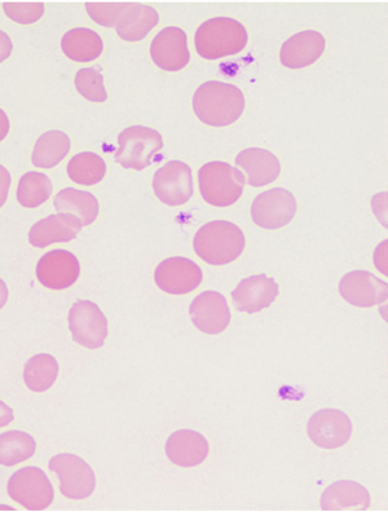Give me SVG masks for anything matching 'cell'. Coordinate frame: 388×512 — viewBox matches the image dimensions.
<instances>
[{"instance_id":"obj_1","label":"cell","mask_w":388,"mask_h":512,"mask_svg":"<svg viewBox=\"0 0 388 512\" xmlns=\"http://www.w3.org/2000/svg\"><path fill=\"white\" fill-rule=\"evenodd\" d=\"M193 110L205 125L226 127L244 113L245 96L240 88L228 83L207 82L194 92Z\"/></svg>"},{"instance_id":"obj_2","label":"cell","mask_w":388,"mask_h":512,"mask_svg":"<svg viewBox=\"0 0 388 512\" xmlns=\"http://www.w3.org/2000/svg\"><path fill=\"white\" fill-rule=\"evenodd\" d=\"M245 236L236 224L216 220L196 233L193 247L196 254L211 266L235 262L245 250Z\"/></svg>"},{"instance_id":"obj_3","label":"cell","mask_w":388,"mask_h":512,"mask_svg":"<svg viewBox=\"0 0 388 512\" xmlns=\"http://www.w3.org/2000/svg\"><path fill=\"white\" fill-rule=\"evenodd\" d=\"M248 39V32L240 22L228 17H216L197 29L194 43L198 55L206 60H219L240 54L245 50Z\"/></svg>"},{"instance_id":"obj_4","label":"cell","mask_w":388,"mask_h":512,"mask_svg":"<svg viewBox=\"0 0 388 512\" xmlns=\"http://www.w3.org/2000/svg\"><path fill=\"white\" fill-rule=\"evenodd\" d=\"M198 183L209 205L228 207L240 200L246 180L236 167L226 162H210L198 171Z\"/></svg>"},{"instance_id":"obj_5","label":"cell","mask_w":388,"mask_h":512,"mask_svg":"<svg viewBox=\"0 0 388 512\" xmlns=\"http://www.w3.org/2000/svg\"><path fill=\"white\" fill-rule=\"evenodd\" d=\"M116 161L125 169L144 170L163 148L160 132L144 126H132L121 132Z\"/></svg>"},{"instance_id":"obj_6","label":"cell","mask_w":388,"mask_h":512,"mask_svg":"<svg viewBox=\"0 0 388 512\" xmlns=\"http://www.w3.org/2000/svg\"><path fill=\"white\" fill-rule=\"evenodd\" d=\"M8 496L26 510L42 511L52 505L55 492L44 471L38 467H25L8 481Z\"/></svg>"},{"instance_id":"obj_7","label":"cell","mask_w":388,"mask_h":512,"mask_svg":"<svg viewBox=\"0 0 388 512\" xmlns=\"http://www.w3.org/2000/svg\"><path fill=\"white\" fill-rule=\"evenodd\" d=\"M60 480V491L70 500H83L95 491L94 470L82 458L74 454H59L48 463Z\"/></svg>"},{"instance_id":"obj_8","label":"cell","mask_w":388,"mask_h":512,"mask_svg":"<svg viewBox=\"0 0 388 512\" xmlns=\"http://www.w3.org/2000/svg\"><path fill=\"white\" fill-rule=\"evenodd\" d=\"M69 328L73 339L81 346L97 350L108 337V320L90 300H79L69 312Z\"/></svg>"},{"instance_id":"obj_9","label":"cell","mask_w":388,"mask_h":512,"mask_svg":"<svg viewBox=\"0 0 388 512\" xmlns=\"http://www.w3.org/2000/svg\"><path fill=\"white\" fill-rule=\"evenodd\" d=\"M297 210L294 194L286 189L273 188L255 198L251 218L260 228L280 229L294 219Z\"/></svg>"},{"instance_id":"obj_10","label":"cell","mask_w":388,"mask_h":512,"mask_svg":"<svg viewBox=\"0 0 388 512\" xmlns=\"http://www.w3.org/2000/svg\"><path fill=\"white\" fill-rule=\"evenodd\" d=\"M153 189L167 206H182L193 196L192 169L180 161L167 162L154 174Z\"/></svg>"},{"instance_id":"obj_11","label":"cell","mask_w":388,"mask_h":512,"mask_svg":"<svg viewBox=\"0 0 388 512\" xmlns=\"http://www.w3.org/2000/svg\"><path fill=\"white\" fill-rule=\"evenodd\" d=\"M313 444L323 449L343 447L351 439L352 422L338 409H323L313 414L307 426Z\"/></svg>"},{"instance_id":"obj_12","label":"cell","mask_w":388,"mask_h":512,"mask_svg":"<svg viewBox=\"0 0 388 512\" xmlns=\"http://www.w3.org/2000/svg\"><path fill=\"white\" fill-rule=\"evenodd\" d=\"M201 268L191 259L170 258L163 260L154 272L158 288L173 295L192 293L201 285Z\"/></svg>"},{"instance_id":"obj_13","label":"cell","mask_w":388,"mask_h":512,"mask_svg":"<svg viewBox=\"0 0 388 512\" xmlns=\"http://www.w3.org/2000/svg\"><path fill=\"white\" fill-rule=\"evenodd\" d=\"M339 293L352 306L370 308L386 302L388 285L373 273L354 271L342 278Z\"/></svg>"},{"instance_id":"obj_14","label":"cell","mask_w":388,"mask_h":512,"mask_svg":"<svg viewBox=\"0 0 388 512\" xmlns=\"http://www.w3.org/2000/svg\"><path fill=\"white\" fill-rule=\"evenodd\" d=\"M189 315L198 330L210 335L223 333L231 322L227 299L216 291L198 295L189 308Z\"/></svg>"},{"instance_id":"obj_15","label":"cell","mask_w":388,"mask_h":512,"mask_svg":"<svg viewBox=\"0 0 388 512\" xmlns=\"http://www.w3.org/2000/svg\"><path fill=\"white\" fill-rule=\"evenodd\" d=\"M81 266L72 253L65 250L50 251L43 255L37 266L39 282L51 290H64L76 284Z\"/></svg>"},{"instance_id":"obj_16","label":"cell","mask_w":388,"mask_h":512,"mask_svg":"<svg viewBox=\"0 0 388 512\" xmlns=\"http://www.w3.org/2000/svg\"><path fill=\"white\" fill-rule=\"evenodd\" d=\"M151 55L154 64L166 72H178L189 64L187 34L182 29L170 26L153 39Z\"/></svg>"},{"instance_id":"obj_17","label":"cell","mask_w":388,"mask_h":512,"mask_svg":"<svg viewBox=\"0 0 388 512\" xmlns=\"http://www.w3.org/2000/svg\"><path fill=\"white\" fill-rule=\"evenodd\" d=\"M279 297V285L266 275L251 276L242 280L232 293L236 310L258 313L270 307Z\"/></svg>"},{"instance_id":"obj_18","label":"cell","mask_w":388,"mask_h":512,"mask_svg":"<svg viewBox=\"0 0 388 512\" xmlns=\"http://www.w3.org/2000/svg\"><path fill=\"white\" fill-rule=\"evenodd\" d=\"M325 51V38L319 32L307 30L293 35L282 44L281 64L289 69H302L315 64Z\"/></svg>"},{"instance_id":"obj_19","label":"cell","mask_w":388,"mask_h":512,"mask_svg":"<svg viewBox=\"0 0 388 512\" xmlns=\"http://www.w3.org/2000/svg\"><path fill=\"white\" fill-rule=\"evenodd\" d=\"M160 22V15L152 7L138 3H122L116 21L119 37L127 42H139L147 37Z\"/></svg>"},{"instance_id":"obj_20","label":"cell","mask_w":388,"mask_h":512,"mask_svg":"<svg viewBox=\"0 0 388 512\" xmlns=\"http://www.w3.org/2000/svg\"><path fill=\"white\" fill-rule=\"evenodd\" d=\"M81 220L72 214L48 216L34 224L29 233V241L35 247H47L57 242H70L81 232Z\"/></svg>"},{"instance_id":"obj_21","label":"cell","mask_w":388,"mask_h":512,"mask_svg":"<svg viewBox=\"0 0 388 512\" xmlns=\"http://www.w3.org/2000/svg\"><path fill=\"white\" fill-rule=\"evenodd\" d=\"M170 461L180 467H196L209 456V443L204 435L192 430L174 432L166 443Z\"/></svg>"},{"instance_id":"obj_22","label":"cell","mask_w":388,"mask_h":512,"mask_svg":"<svg viewBox=\"0 0 388 512\" xmlns=\"http://www.w3.org/2000/svg\"><path fill=\"white\" fill-rule=\"evenodd\" d=\"M238 167L248 175L251 187L259 188L275 182L280 176L281 165L275 154L266 149L249 148L238 153Z\"/></svg>"},{"instance_id":"obj_23","label":"cell","mask_w":388,"mask_h":512,"mask_svg":"<svg viewBox=\"0 0 388 512\" xmlns=\"http://www.w3.org/2000/svg\"><path fill=\"white\" fill-rule=\"evenodd\" d=\"M370 494L359 483L351 480L337 481L325 489L321 496V509L324 511H367Z\"/></svg>"},{"instance_id":"obj_24","label":"cell","mask_w":388,"mask_h":512,"mask_svg":"<svg viewBox=\"0 0 388 512\" xmlns=\"http://www.w3.org/2000/svg\"><path fill=\"white\" fill-rule=\"evenodd\" d=\"M61 48L70 60L90 63L103 54L104 44L103 39L94 30L77 28L64 35Z\"/></svg>"},{"instance_id":"obj_25","label":"cell","mask_w":388,"mask_h":512,"mask_svg":"<svg viewBox=\"0 0 388 512\" xmlns=\"http://www.w3.org/2000/svg\"><path fill=\"white\" fill-rule=\"evenodd\" d=\"M55 209L59 213L77 216L83 227L95 222L99 215V203L94 194L77 191V189H63L55 197Z\"/></svg>"},{"instance_id":"obj_26","label":"cell","mask_w":388,"mask_h":512,"mask_svg":"<svg viewBox=\"0 0 388 512\" xmlns=\"http://www.w3.org/2000/svg\"><path fill=\"white\" fill-rule=\"evenodd\" d=\"M70 150L69 136L63 131H48L35 143L33 152L34 166L52 169L68 156Z\"/></svg>"},{"instance_id":"obj_27","label":"cell","mask_w":388,"mask_h":512,"mask_svg":"<svg viewBox=\"0 0 388 512\" xmlns=\"http://www.w3.org/2000/svg\"><path fill=\"white\" fill-rule=\"evenodd\" d=\"M59 375V364L54 356L41 353L26 363L24 379L29 390L44 392L50 390Z\"/></svg>"},{"instance_id":"obj_28","label":"cell","mask_w":388,"mask_h":512,"mask_svg":"<svg viewBox=\"0 0 388 512\" xmlns=\"http://www.w3.org/2000/svg\"><path fill=\"white\" fill-rule=\"evenodd\" d=\"M37 443L29 434L10 431L0 435V465L11 467L32 458Z\"/></svg>"},{"instance_id":"obj_29","label":"cell","mask_w":388,"mask_h":512,"mask_svg":"<svg viewBox=\"0 0 388 512\" xmlns=\"http://www.w3.org/2000/svg\"><path fill=\"white\" fill-rule=\"evenodd\" d=\"M107 165L103 158L95 153L77 154L68 165L69 178L79 185H95L104 179Z\"/></svg>"},{"instance_id":"obj_30","label":"cell","mask_w":388,"mask_h":512,"mask_svg":"<svg viewBox=\"0 0 388 512\" xmlns=\"http://www.w3.org/2000/svg\"><path fill=\"white\" fill-rule=\"evenodd\" d=\"M52 183L47 175L28 172L22 176L17 188V200L26 209H35L51 197Z\"/></svg>"},{"instance_id":"obj_31","label":"cell","mask_w":388,"mask_h":512,"mask_svg":"<svg viewBox=\"0 0 388 512\" xmlns=\"http://www.w3.org/2000/svg\"><path fill=\"white\" fill-rule=\"evenodd\" d=\"M76 87L79 94L92 103H104L108 99L103 74L97 68L79 70L76 75Z\"/></svg>"},{"instance_id":"obj_32","label":"cell","mask_w":388,"mask_h":512,"mask_svg":"<svg viewBox=\"0 0 388 512\" xmlns=\"http://www.w3.org/2000/svg\"><path fill=\"white\" fill-rule=\"evenodd\" d=\"M3 8L11 20L24 25L41 20L44 13L43 3H4Z\"/></svg>"},{"instance_id":"obj_33","label":"cell","mask_w":388,"mask_h":512,"mask_svg":"<svg viewBox=\"0 0 388 512\" xmlns=\"http://www.w3.org/2000/svg\"><path fill=\"white\" fill-rule=\"evenodd\" d=\"M122 3H87L86 8L91 19L99 25L114 28Z\"/></svg>"},{"instance_id":"obj_34","label":"cell","mask_w":388,"mask_h":512,"mask_svg":"<svg viewBox=\"0 0 388 512\" xmlns=\"http://www.w3.org/2000/svg\"><path fill=\"white\" fill-rule=\"evenodd\" d=\"M11 187V175L6 167L0 166V207L6 203Z\"/></svg>"},{"instance_id":"obj_35","label":"cell","mask_w":388,"mask_h":512,"mask_svg":"<svg viewBox=\"0 0 388 512\" xmlns=\"http://www.w3.org/2000/svg\"><path fill=\"white\" fill-rule=\"evenodd\" d=\"M13 44L11 38L6 33L0 32V63L6 61L11 56Z\"/></svg>"},{"instance_id":"obj_36","label":"cell","mask_w":388,"mask_h":512,"mask_svg":"<svg viewBox=\"0 0 388 512\" xmlns=\"http://www.w3.org/2000/svg\"><path fill=\"white\" fill-rule=\"evenodd\" d=\"M13 410L3 401H0V427H6L13 422Z\"/></svg>"},{"instance_id":"obj_37","label":"cell","mask_w":388,"mask_h":512,"mask_svg":"<svg viewBox=\"0 0 388 512\" xmlns=\"http://www.w3.org/2000/svg\"><path fill=\"white\" fill-rule=\"evenodd\" d=\"M10 132V119L7 114L0 109V141L6 139V136Z\"/></svg>"},{"instance_id":"obj_38","label":"cell","mask_w":388,"mask_h":512,"mask_svg":"<svg viewBox=\"0 0 388 512\" xmlns=\"http://www.w3.org/2000/svg\"><path fill=\"white\" fill-rule=\"evenodd\" d=\"M8 300V289L4 281L0 280V310L6 306Z\"/></svg>"}]
</instances>
